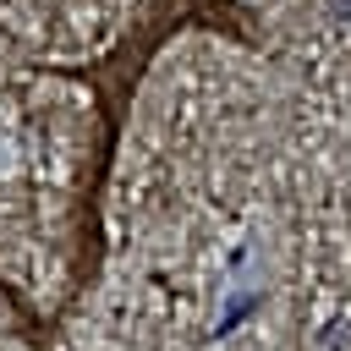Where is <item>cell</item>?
I'll return each instance as SVG.
<instances>
[{"mask_svg":"<svg viewBox=\"0 0 351 351\" xmlns=\"http://www.w3.org/2000/svg\"><path fill=\"white\" fill-rule=\"evenodd\" d=\"M252 313V296H230V313H219V324H214V335H230L241 318Z\"/></svg>","mask_w":351,"mask_h":351,"instance_id":"obj_1","label":"cell"}]
</instances>
